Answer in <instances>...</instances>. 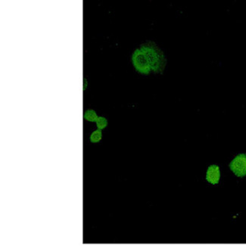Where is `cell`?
Returning a JSON list of instances; mask_svg holds the SVG:
<instances>
[{
	"mask_svg": "<svg viewBox=\"0 0 246 246\" xmlns=\"http://www.w3.org/2000/svg\"><path fill=\"white\" fill-rule=\"evenodd\" d=\"M139 49L146 56L151 70L154 73H163L167 65V58L163 51L156 45L155 43L148 41L141 44Z\"/></svg>",
	"mask_w": 246,
	"mask_h": 246,
	"instance_id": "6da1fadb",
	"label": "cell"
},
{
	"mask_svg": "<svg viewBox=\"0 0 246 246\" xmlns=\"http://www.w3.org/2000/svg\"><path fill=\"white\" fill-rule=\"evenodd\" d=\"M229 170L236 177L243 178L246 177V153H239L236 155L229 164Z\"/></svg>",
	"mask_w": 246,
	"mask_h": 246,
	"instance_id": "7a4b0ae2",
	"label": "cell"
},
{
	"mask_svg": "<svg viewBox=\"0 0 246 246\" xmlns=\"http://www.w3.org/2000/svg\"><path fill=\"white\" fill-rule=\"evenodd\" d=\"M132 62L136 70L143 74H148L151 72V68L146 56L140 49H136L132 55Z\"/></svg>",
	"mask_w": 246,
	"mask_h": 246,
	"instance_id": "3957f363",
	"label": "cell"
},
{
	"mask_svg": "<svg viewBox=\"0 0 246 246\" xmlns=\"http://www.w3.org/2000/svg\"><path fill=\"white\" fill-rule=\"evenodd\" d=\"M221 173L217 164H211L208 167L205 174V180L211 185H217L220 182Z\"/></svg>",
	"mask_w": 246,
	"mask_h": 246,
	"instance_id": "277c9868",
	"label": "cell"
},
{
	"mask_svg": "<svg viewBox=\"0 0 246 246\" xmlns=\"http://www.w3.org/2000/svg\"><path fill=\"white\" fill-rule=\"evenodd\" d=\"M84 118L89 121H92V122H95L97 119H98V116L96 115V111L90 109V110H87L84 114Z\"/></svg>",
	"mask_w": 246,
	"mask_h": 246,
	"instance_id": "5b68a950",
	"label": "cell"
},
{
	"mask_svg": "<svg viewBox=\"0 0 246 246\" xmlns=\"http://www.w3.org/2000/svg\"><path fill=\"white\" fill-rule=\"evenodd\" d=\"M102 137V133H101V130H97L94 131L91 134L90 136V141L93 143H96L99 142Z\"/></svg>",
	"mask_w": 246,
	"mask_h": 246,
	"instance_id": "8992f818",
	"label": "cell"
},
{
	"mask_svg": "<svg viewBox=\"0 0 246 246\" xmlns=\"http://www.w3.org/2000/svg\"><path fill=\"white\" fill-rule=\"evenodd\" d=\"M96 125L99 130H102L105 127H106L108 125L107 119L103 117H99L96 120Z\"/></svg>",
	"mask_w": 246,
	"mask_h": 246,
	"instance_id": "52a82bcc",
	"label": "cell"
},
{
	"mask_svg": "<svg viewBox=\"0 0 246 246\" xmlns=\"http://www.w3.org/2000/svg\"><path fill=\"white\" fill-rule=\"evenodd\" d=\"M83 80H84V87H83V90H85V89H86V87H87V80L83 79Z\"/></svg>",
	"mask_w": 246,
	"mask_h": 246,
	"instance_id": "ba28073f",
	"label": "cell"
}]
</instances>
